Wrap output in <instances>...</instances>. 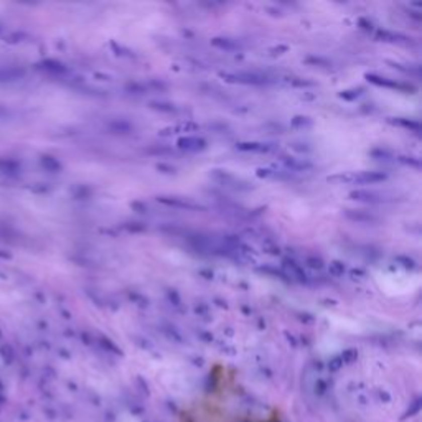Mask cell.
I'll use <instances>...</instances> for the list:
<instances>
[{"instance_id": "6da1fadb", "label": "cell", "mask_w": 422, "mask_h": 422, "mask_svg": "<svg viewBox=\"0 0 422 422\" xmlns=\"http://www.w3.org/2000/svg\"><path fill=\"white\" fill-rule=\"evenodd\" d=\"M177 144L180 148L188 150V152H197V150H201V148L206 147V142L203 139H200V137H182Z\"/></svg>"}, {"instance_id": "7a4b0ae2", "label": "cell", "mask_w": 422, "mask_h": 422, "mask_svg": "<svg viewBox=\"0 0 422 422\" xmlns=\"http://www.w3.org/2000/svg\"><path fill=\"white\" fill-rule=\"evenodd\" d=\"M272 147H269L267 144H241L239 150H258V152H267L271 150Z\"/></svg>"}, {"instance_id": "3957f363", "label": "cell", "mask_w": 422, "mask_h": 422, "mask_svg": "<svg viewBox=\"0 0 422 422\" xmlns=\"http://www.w3.org/2000/svg\"><path fill=\"white\" fill-rule=\"evenodd\" d=\"M160 201H163V203H167V205H178L175 203V201H172V200H160ZM180 206H185V208H200L198 205H195V203H180Z\"/></svg>"}]
</instances>
